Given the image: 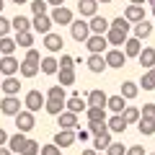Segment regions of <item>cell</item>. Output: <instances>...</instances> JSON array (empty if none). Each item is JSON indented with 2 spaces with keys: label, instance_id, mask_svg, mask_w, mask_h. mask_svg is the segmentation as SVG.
Segmentation results:
<instances>
[{
  "label": "cell",
  "instance_id": "21",
  "mask_svg": "<svg viewBox=\"0 0 155 155\" xmlns=\"http://www.w3.org/2000/svg\"><path fill=\"white\" fill-rule=\"evenodd\" d=\"M124 18H127L129 23H140V21H145V8L142 5H127V11H124Z\"/></svg>",
  "mask_w": 155,
  "mask_h": 155
},
{
  "label": "cell",
  "instance_id": "9",
  "mask_svg": "<svg viewBox=\"0 0 155 155\" xmlns=\"http://www.w3.org/2000/svg\"><path fill=\"white\" fill-rule=\"evenodd\" d=\"M49 16H52V21H54V23H60V26H70V23L75 21L72 11H70V8H65V5H57L54 11L49 13Z\"/></svg>",
  "mask_w": 155,
  "mask_h": 155
},
{
  "label": "cell",
  "instance_id": "23",
  "mask_svg": "<svg viewBox=\"0 0 155 155\" xmlns=\"http://www.w3.org/2000/svg\"><path fill=\"white\" fill-rule=\"evenodd\" d=\"M41 72H44V75H57V72H60V60L52 57V54L41 57Z\"/></svg>",
  "mask_w": 155,
  "mask_h": 155
},
{
  "label": "cell",
  "instance_id": "31",
  "mask_svg": "<svg viewBox=\"0 0 155 155\" xmlns=\"http://www.w3.org/2000/svg\"><path fill=\"white\" fill-rule=\"evenodd\" d=\"M11 23H13V31H16V34H21V31H34V28H31V21H28L26 16L11 18Z\"/></svg>",
  "mask_w": 155,
  "mask_h": 155
},
{
  "label": "cell",
  "instance_id": "34",
  "mask_svg": "<svg viewBox=\"0 0 155 155\" xmlns=\"http://www.w3.org/2000/svg\"><path fill=\"white\" fill-rule=\"evenodd\" d=\"M137 129H140V134H145V137L155 134V119H142V116H140V122H137Z\"/></svg>",
  "mask_w": 155,
  "mask_h": 155
},
{
  "label": "cell",
  "instance_id": "38",
  "mask_svg": "<svg viewBox=\"0 0 155 155\" xmlns=\"http://www.w3.org/2000/svg\"><path fill=\"white\" fill-rule=\"evenodd\" d=\"M140 85H142V91H155V67H153V70H147V72L142 75Z\"/></svg>",
  "mask_w": 155,
  "mask_h": 155
},
{
  "label": "cell",
  "instance_id": "63",
  "mask_svg": "<svg viewBox=\"0 0 155 155\" xmlns=\"http://www.w3.org/2000/svg\"><path fill=\"white\" fill-rule=\"evenodd\" d=\"M153 16H155V5H153Z\"/></svg>",
  "mask_w": 155,
  "mask_h": 155
},
{
  "label": "cell",
  "instance_id": "60",
  "mask_svg": "<svg viewBox=\"0 0 155 155\" xmlns=\"http://www.w3.org/2000/svg\"><path fill=\"white\" fill-rule=\"evenodd\" d=\"M147 3H150V5H155V0H147Z\"/></svg>",
  "mask_w": 155,
  "mask_h": 155
},
{
  "label": "cell",
  "instance_id": "5",
  "mask_svg": "<svg viewBox=\"0 0 155 155\" xmlns=\"http://www.w3.org/2000/svg\"><path fill=\"white\" fill-rule=\"evenodd\" d=\"M21 101H18V96H3V101H0V111L5 116H16V114H21Z\"/></svg>",
  "mask_w": 155,
  "mask_h": 155
},
{
  "label": "cell",
  "instance_id": "30",
  "mask_svg": "<svg viewBox=\"0 0 155 155\" xmlns=\"http://www.w3.org/2000/svg\"><path fill=\"white\" fill-rule=\"evenodd\" d=\"M132 28H134V36H137V39H147L150 34L155 31V26H153V23H147V21H140V23H134Z\"/></svg>",
  "mask_w": 155,
  "mask_h": 155
},
{
  "label": "cell",
  "instance_id": "4",
  "mask_svg": "<svg viewBox=\"0 0 155 155\" xmlns=\"http://www.w3.org/2000/svg\"><path fill=\"white\" fill-rule=\"evenodd\" d=\"M13 119H16V127H18V132H31V129L36 127V119H34V111H28V109H23L21 114H16Z\"/></svg>",
  "mask_w": 155,
  "mask_h": 155
},
{
  "label": "cell",
  "instance_id": "35",
  "mask_svg": "<svg viewBox=\"0 0 155 155\" xmlns=\"http://www.w3.org/2000/svg\"><path fill=\"white\" fill-rule=\"evenodd\" d=\"M114 142V140H111V132H104V134H98V137H93V147L98 150H109V145Z\"/></svg>",
  "mask_w": 155,
  "mask_h": 155
},
{
  "label": "cell",
  "instance_id": "54",
  "mask_svg": "<svg viewBox=\"0 0 155 155\" xmlns=\"http://www.w3.org/2000/svg\"><path fill=\"white\" fill-rule=\"evenodd\" d=\"M0 155H13V150L8 147V145H3V147H0Z\"/></svg>",
  "mask_w": 155,
  "mask_h": 155
},
{
  "label": "cell",
  "instance_id": "53",
  "mask_svg": "<svg viewBox=\"0 0 155 155\" xmlns=\"http://www.w3.org/2000/svg\"><path fill=\"white\" fill-rule=\"evenodd\" d=\"M8 137H11V134H8L5 129L0 127V147H3V145H8Z\"/></svg>",
  "mask_w": 155,
  "mask_h": 155
},
{
  "label": "cell",
  "instance_id": "15",
  "mask_svg": "<svg viewBox=\"0 0 155 155\" xmlns=\"http://www.w3.org/2000/svg\"><path fill=\"white\" fill-rule=\"evenodd\" d=\"M44 47H47V52H49V54H54V52H60L62 47H65V41H62V36L60 34H47L44 36Z\"/></svg>",
  "mask_w": 155,
  "mask_h": 155
},
{
  "label": "cell",
  "instance_id": "29",
  "mask_svg": "<svg viewBox=\"0 0 155 155\" xmlns=\"http://www.w3.org/2000/svg\"><path fill=\"white\" fill-rule=\"evenodd\" d=\"M85 116H88V122H109V119H106V109H104V106H88Z\"/></svg>",
  "mask_w": 155,
  "mask_h": 155
},
{
  "label": "cell",
  "instance_id": "48",
  "mask_svg": "<svg viewBox=\"0 0 155 155\" xmlns=\"http://www.w3.org/2000/svg\"><path fill=\"white\" fill-rule=\"evenodd\" d=\"M140 114H142V119H155V104H145Z\"/></svg>",
  "mask_w": 155,
  "mask_h": 155
},
{
  "label": "cell",
  "instance_id": "37",
  "mask_svg": "<svg viewBox=\"0 0 155 155\" xmlns=\"http://www.w3.org/2000/svg\"><path fill=\"white\" fill-rule=\"evenodd\" d=\"M16 39H11V36H0V54H13L16 52Z\"/></svg>",
  "mask_w": 155,
  "mask_h": 155
},
{
  "label": "cell",
  "instance_id": "61",
  "mask_svg": "<svg viewBox=\"0 0 155 155\" xmlns=\"http://www.w3.org/2000/svg\"><path fill=\"white\" fill-rule=\"evenodd\" d=\"M98 3H111V0H98Z\"/></svg>",
  "mask_w": 155,
  "mask_h": 155
},
{
  "label": "cell",
  "instance_id": "27",
  "mask_svg": "<svg viewBox=\"0 0 155 155\" xmlns=\"http://www.w3.org/2000/svg\"><path fill=\"white\" fill-rule=\"evenodd\" d=\"M88 23H91V31H93V34H106V31H109V28H111V23L106 21L104 16H98V13H96V16L91 18Z\"/></svg>",
  "mask_w": 155,
  "mask_h": 155
},
{
  "label": "cell",
  "instance_id": "64",
  "mask_svg": "<svg viewBox=\"0 0 155 155\" xmlns=\"http://www.w3.org/2000/svg\"><path fill=\"white\" fill-rule=\"evenodd\" d=\"M0 57H3V54H0Z\"/></svg>",
  "mask_w": 155,
  "mask_h": 155
},
{
  "label": "cell",
  "instance_id": "55",
  "mask_svg": "<svg viewBox=\"0 0 155 155\" xmlns=\"http://www.w3.org/2000/svg\"><path fill=\"white\" fill-rule=\"evenodd\" d=\"M83 155H98V150H96V147H88V150H83Z\"/></svg>",
  "mask_w": 155,
  "mask_h": 155
},
{
  "label": "cell",
  "instance_id": "45",
  "mask_svg": "<svg viewBox=\"0 0 155 155\" xmlns=\"http://www.w3.org/2000/svg\"><path fill=\"white\" fill-rule=\"evenodd\" d=\"M106 155H127V147L122 142H111L109 150H106Z\"/></svg>",
  "mask_w": 155,
  "mask_h": 155
},
{
  "label": "cell",
  "instance_id": "1",
  "mask_svg": "<svg viewBox=\"0 0 155 155\" xmlns=\"http://www.w3.org/2000/svg\"><path fill=\"white\" fill-rule=\"evenodd\" d=\"M85 47H88L91 54H106L109 52V39H106V34H91Z\"/></svg>",
  "mask_w": 155,
  "mask_h": 155
},
{
  "label": "cell",
  "instance_id": "58",
  "mask_svg": "<svg viewBox=\"0 0 155 155\" xmlns=\"http://www.w3.org/2000/svg\"><path fill=\"white\" fill-rule=\"evenodd\" d=\"M8 3H16V5H23V3H28V0H8Z\"/></svg>",
  "mask_w": 155,
  "mask_h": 155
},
{
  "label": "cell",
  "instance_id": "41",
  "mask_svg": "<svg viewBox=\"0 0 155 155\" xmlns=\"http://www.w3.org/2000/svg\"><path fill=\"white\" fill-rule=\"evenodd\" d=\"M39 153H41V145H39L36 140H28L26 147L21 150V155H39Z\"/></svg>",
  "mask_w": 155,
  "mask_h": 155
},
{
  "label": "cell",
  "instance_id": "42",
  "mask_svg": "<svg viewBox=\"0 0 155 155\" xmlns=\"http://www.w3.org/2000/svg\"><path fill=\"white\" fill-rule=\"evenodd\" d=\"M47 8H49V3H47V0H34V3H31L34 16H44V13H47Z\"/></svg>",
  "mask_w": 155,
  "mask_h": 155
},
{
  "label": "cell",
  "instance_id": "36",
  "mask_svg": "<svg viewBox=\"0 0 155 155\" xmlns=\"http://www.w3.org/2000/svg\"><path fill=\"white\" fill-rule=\"evenodd\" d=\"M122 116H124V122H127V124H137L142 114H140V109H137V106H127V109L122 111Z\"/></svg>",
  "mask_w": 155,
  "mask_h": 155
},
{
  "label": "cell",
  "instance_id": "7",
  "mask_svg": "<svg viewBox=\"0 0 155 155\" xmlns=\"http://www.w3.org/2000/svg\"><path fill=\"white\" fill-rule=\"evenodd\" d=\"M18 70H21V62H18L13 54H3V57H0V72H3V78L16 75Z\"/></svg>",
  "mask_w": 155,
  "mask_h": 155
},
{
  "label": "cell",
  "instance_id": "11",
  "mask_svg": "<svg viewBox=\"0 0 155 155\" xmlns=\"http://www.w3.org/2000/svg\"><path fill=\"white\" fill-rule=\"evenodd\" d=\"M39 70H41V62L23 57V62H21V70H18V72H21L23 78H36V75H39Z\"/></svg>",
  "mask_w": 155,
  "mask_h": 155
},
{
  "label": "cell",
  "instance_id": "59",
  "mask_svg": "<svg viewBox=\"0 0 155 155\" xmlns=\"http://www.w3.org/2000/svg\"><path fill=\"white\" fill-rule=\"evenodd\" d=\"M3 5H5V0H0V16H3Z\"/></svg>",
  "mask_w": 155,
  "mask_h": 155
},
{
  "label": "cell",
  "instance_id": "12",
  "mask_svg": "<svg viewBox=\"0 0 155 155\" xmlns=\"http://www.w3.org/2000/svg\"><path fill=\"white\" fill-rule=\"evenodd\" d=\"M85 65H88V70L93 72V75H101V72L109 67V65H106V57H104V54H91L88 60H85Z\"/></svg>",
  "mask_w": 155,
  "mask_h": 155
},
{
  "label": "cell",
  "instance_id": "57",
  "mask_svg": "<svg viewBox=\"0 0 155 155\" xmlns=\"http://www.w3.org/2000/svg\"><path fill=\"white\" fill-rule=\"evenodd\" d=\"M142 3H147V0H129V5H142Z\"/></svg>",
  "mask_w": 155,
  "mask_h": 155
},
{
  "label": "cell",
  "instance_id": "47",
  "mask_svg": "<svg viewBox=\"0 0 155 155\" xmlns=\"http://www.w3.org/2000/svg\"><path fill=\"white\" fill-rule=\"evenodd\" d=\"M39 155H62V147H57L54 142L52 145H41V153Z\"/></svg>",
  "mask_w": 155,
  "mask_h": 155
},
{
  "label": "cell",
  "instance_id": "24",
  "mask_svg": "<svg viewBox=\"0 0 155 155\" xmlns=\"http://www.w3.org/2000/svg\"><path fill=\"white\" fill-rule=\"evenodd\" d=\"M78 13L93 18L96 13H98V0H80V3H78Z\"/></svg>",
  "mask_w": 155,
  "mask_h": 155
},
{
  "label": "cell",
  "instance_id": "22",
  "mask_svg": "<svg viewBox=\"0 0 155 155\" xmlns=\"http://www.w3.org/2000/svg\"><path fill=\"white\" fill-rule=\"evenodd\" d=\"M106 124H109V132H111V134H124V129L129 127V124L124 122V116H122V114H114Z\"/></svg>",
  "mask_w": 155,
  "mask_h": 155
},
{
  "label": "cell",
  "instance_id": "14",
  "mask_svg": "<svg viewBox=\"0 0 155 155\" xmlns=\"http://www.w3.org/2000/svg\"><path fill=\"white\" fill-rule=\"evenodd\" d=\"M0 91H3L5 96H18V91H21V80H18L16 75L3 78V83H0Z\"/></svg>",
  "mask_w": 155,
  "mask_h": 155
},
{
  "label": "cell",
  "instance_id": "44",
  "mask_svg": "<svg viewBox=\"0 0 155 155\" xmlns=\"http://www.w3.org/2000/svg\"><path fill=\"white\" fill-rule=\"evenodd\" d=\"M111 26H114V28H122V31H129V28H132V23H129L124 16H116L114 21H111Z\"/></svg>",
  "mask_w": 155,
  "mask_h": 155
},
{
  "label": "cell",
  "instance_id": "17",
  "mask_svg": "<svg viewBox=\"0 0 155 155\" xmlns=\"http://www.w3.org/2000/svg\"><path fill=\"white\" fill-rule=\"evenodd\" d=\"M65 109L67 111H75V114H80V111H88V101L85 98H80V96H70V98L65 101Z\"/></svg>",
  "mask_w": 155,
  "mask_h": 155
},
{
  "label": "cell",
  "instance_id": "18",
  "mask_svg": "<svg viewBox=\"0 0 155 155\" xmlns=\"http://www.w3.org/2000/svg\"><path fill=\"white\" fill-rule=\"evenodd\" d=\"M26 142H28L26 132H16V134H11V137H8V147H11L13 153H18V155H21V150L26 147Z\"/></svg>",
  "mask_w": 155,
  "mask_h": 155
},
{
  "label": "cell",
  "instance_id": "20",
  "mask_svg": "<svg viewBox=\"0 0 155 155\" xmlns=\"http://www.w3.org/2000/svg\"><path fill=\"white\" fill-rule=\"evenodd\" d=\"M106 109H109L111 114H122V111L127 109V98H124L122 93H116V96H109V104H106Z\"/></svg>",
  "mask_w": 155,
  "mask_h": 155
},
{
  "label": "cell",
  "instance_id": "25",
  "mask_svg": "<svg viewBox=\"0 0 155 155\" xmlns=\"http://www.w3.org/2000/svg\"><path fill=\"white\" fill-rule=\"evenodd\" d=\"M85 101H88V106H104V109H106V104H109V96H106L101 88H93V91L88 93V98H85Z\"/></svg>",
  "mask_w": 155,
  "mask_h": 155
},
{
  "label": "cell",
  "instance_id": "43",
  "mask_svg": "<svg viewBox=\"0 0 155 155\" xmlns=\"http://www.w3.org/2000/svg\"><path fill=\"white\" fill-rule=\"evenodd\" d=\"M47 98H62V101H67L65 98V85H52V88L47 91Z\"/></svg>",
  "mask_w": 155,
  "mask_h": 155
},
{
  "label": "cell",
  "instance_id": "33",
  "mask_svg": "<svg viewBox=\"0 0 155 155\" xmlns=\"http://www.w3.org/2000/svg\"><path fill=\"white\" fill-rule=\"evenodd\" d=\"M137 93H140L137 83H132V80H124V83H122V96H124V98H127V101L137 98Z\"/></svg>",
  "mask_w": 155,
  "mask_h": 155
},
{
  "label": "cell",
  "instance_id": "56",
  "mask_svg": "<svg viewBox=\"0 0 155 155\" xmlns=\"http://www.w3.org/2000/svg\"><path fill=\"white\" fill-rule=\"evenodd\" d=\"M47 3H49V5H54V8H57V5H62V3H65V0H47Z\"/></svg>",
  "mask_w": 155,
  "mask_h": 155
},
{
  "label": "cell",
  "instance_id": "13",
  "mask_svg": "<svg viewBox=\"0 0 155 155\" xmlns=\"http://www.w3.org/2000/svg\"><path fill=\"white\" fill-rule=\"evenodd\" d=\"M106 39H109V47H119V49H122V44L124 41H127V31H122V28H114L111 26L109 31H106Z\"/></svg>",
  "mask_w": 155,
  "mask_h": 155
},
{
  "label": "cell",
  "instance_id": "40",
  "mask_svg": "<svg viewBox=\"0 0 155 155\" xmlns=\"http://www.w3.org/2000/svg\"><path fill=\"white\" fill-rule=\"evenodd\" d=\"M57 75H60V85H65V88L75 83V70H60Z\"/></svg>",
  "mask_w": 155,
  "mask_h": 155
},
{
  "label": "cell",
  "instance_id": "39",
  "mask_svg": "<svg viewBox=\"0 0 155 155\" xmlns=\"http://www.w3.org/2000/svg\"><path fill=\"white\" fill-rule=\"evenodd\" d=\"M88 132L93 134V137H98V134L109 132V124L106 122H88Z\"/></svg>",
  "mask_w": 155,
  "mask_h": 155
},
{
  "label": "cell",
  "instance_id": "8",
  "mask_svg": "<svg viewBox=\"0 0 155 155\" xmlns=\"http://www.w3.org/2000/svg\"><path fill=\"white\" fill-rule=\"evenodd\" d=\"M52 26H54V21H52L49 13H44V16H34V21H31V28L36 34H41V36H47V34L52 31Z\"/></svg>",
  "mask_w": 155,
  "mask_h": 155
},
{
  "label": "cell",
  "instance_id": "52",
  "mask_svg": "<svg viewBox=\"0 0 155 155\" xmlns=\"http://www.w3.org/2000/svg\"><path fill=\"white\" fill-rule=\"evenodd\" d=\"M93 137V134L88 132V129H78V140H80V142H85V140H91Z\"/></svg>",
  "mask_w": 155,
  "mask_h": 155
},
{
  "label": "cell",
  "instance_id": "49",
  "mask_svg": "<svg viewBox=\"0 0 155 155\" xmlns=\"http://www.w3.org/2000/svg\"><path fill=\"white\" fill-rule=\"evenodd\" d=\"M11 28H13V23L8 21L5 16H0V36H8V34H11Z\"/></svg>",
  "mask_w": 155,
  "mask_h": 155
},
{
  "label": "cell",
  "instance_id": "26",
  "mask_svg": "<svg viewBox=\"0 0 155 155\" xmlns=\"http://www.w3.org/2000/svg\"><path fill=\"white\" fill-rule=\"evenodd\" d=\"M140 52H142V39L132 36V39L124 41V54L127 57H140Z\"/></svg>",
  "mask_w": 155,
  "mask_h": 155
},
{
  "label": "cell",
  "instance_id": "50",
  "mask_svg": "<svg viewBox=\"0 0 155 155\" xmlns=\"http://www.w3.org/2000/svg\"><path fill=\"white\" fill-rule=\"evenodd\" d=\"M127 155H147V153L142 145H134V147H127Z\"/></svg>",
  "mask_w": 155,
  "mask_h": 155
},
{
  "label": "cell",
  "instance_id": "6",
  "mask_svg": "<svg viewBox=\"0 0 155 155\" xmlns=\"http://www.w3.org/2000/svg\"><path fill=\"white\" fill-rule=\"evenodd\" d=\"M104 57H106V65H109V67H116V70H122V67L127 65V54H124L119 47H111Z\"/></svg>",
  "mask_w": 155,
  "mask_h": 155
},
{
  "label": "cell",
  "instance_id": "32",
  "mask_svg": "<svg viewBox=\"0 0 155 155\" xmlns=\"http://www.w3.org/2000/svg\"><path fill=\"white\" fill-rule=\"evenodd\" d=\"M16 44L23 47V49H31V47H34V31H21V34H16Z\"/></svg>",
  "mask_w": 155,
  "mask_h": 155
},
{
  "label": "cell",
  "instance_id": "46",
  "mask_svg": "<svg viewBox=\"0 0 155 155\" xmlns=\"http://www.w3.org/2000/svg\"><path fill=\"white\" fill-rule=\"evenodd\" d=\"M60 70H75V60L70 54H62L60 57Z\"/></svg>",
  "mask_w": 155,
  "mask_h": 155
},
{
  "label": "cell",
  "instance_id": "28",
  "mask_svg": "<svg viewBox=\"0 0 155 155\" xmlns=\"http://www.w3.org/2000/svg\"><path fill=\"white\" fill-rule=\"evenodd\" d=\"M44 111H47V114H52V116H60L62 111H65V101H62V98H47Z\"/></svg>",
  "mask_w": 155,
  "mask_h": 155
},
{
  "label": "cell",
  "instance_id": "19",
  "mask_svg": "<svg viewBox=\"0 0 155 155\" xmlns=\"http://www.w3.org/2000/svg\"><path fill=\"white\" fill-rule=\"evenodd\" d=\"M140 65L145 67V70H153L155 67V47H142V52H140Z\"/></svg>",
  "mask_w": 155,
  "mask_h": 155
},
{
  "label": "cell",
  "instance_id": "3",
  "mask_svg": "<svg viewBox=\"0 0 155 155\" xmlns=\"http://www.w3.org/2000/svg\"><path fill=\"white\" fill-rule=\"evenodd\" d=\"M23 106H26L28 111H34V114H36L39 109H44V106H47V96L39 93V91H28L26 98H23Z\"/></svg>",
  "mask_w": 155,
  "mask_h": 155
},
{
  "label": "cell",
  "instance_id": "51",
  "mask_svg": "<svg viewBox=\"0 0 155 155\" xmlns=\"http://www.w3.org/2000/svg\"><path fill=\"white\" fill-rule=\"evenodd\" d=\"M26 57H28V60H36V62H41V57H39V49H34V47H31V49H26Z\"/></svg>",
  "mask_w": 155,
  "mask_h": 155
},
{
  "label": "cell",
  "instance_id": "2",
  "mask_svg": "<svg viewBox=\"0 0 155 155\" xmlns=\"http://www.w3.org/2000/svg\"><path fill=\"white\" fill-rule=\"evenodd\" d=\"M70 34H72V39H75V41L85 44L93 31H91V23H85V21H72V23H70Z\"/></svg>",
  "mask_w": 155,
  "mask_h": 155
},
{
  "label": "cell",
  "instance_id": "16",
  "mask_svg": "<svg viewBox=\"0 0 155 155\" xmlns=\"http://www.w3.org/2000/svg\"><path fill=\"white\" fill-rule=\"evenodd\" d=\"M57 122H60V129H75L78 127V114L65 109L60 116H57Z\"/></svg>",
  "mask_w": 155,
  "mask_h": 155
},
{
  "label": "cell",
  "instance_id": "10",
  "mask_svg": "<svg viewBox=\"0 0 155 155\" xmlns=\"http://www.w3.org/2000/svg\"><path fill=\"white\" fill-rule=\"evenodd\" d=\"M75 142H78V132L75 129H60V132L54 134V145L57 147H72Z\"/></svg>",
  "mask_w": 155,
  "mask_h": 155
},
{
  "label": "cell",
  "instance_id": "62",
  "mask_svg": "<svg viewBox=\"0 0 155 155\" xmlns=\"http://www.w3.org/2000/svg\"><path fill=\"white\" fill-rule=\"evenodd\" d=\"M0 83H3V72H0Z\"/></svg>",
  "mask_w": 155,
  "mask_h": 155
}]
</instances>
